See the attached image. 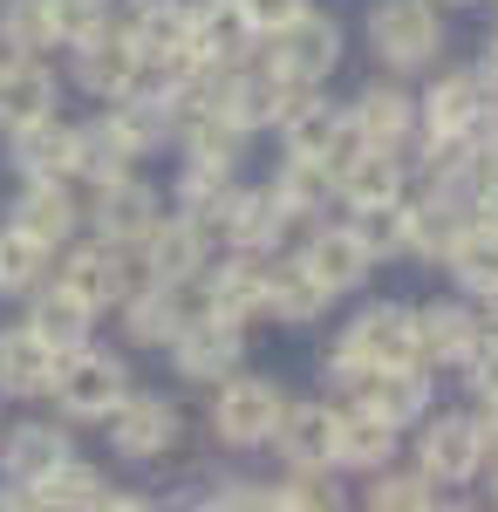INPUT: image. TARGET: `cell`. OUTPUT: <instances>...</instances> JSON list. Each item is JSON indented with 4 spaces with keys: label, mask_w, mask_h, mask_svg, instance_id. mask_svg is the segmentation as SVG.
Instances as JSON below:
<instances>
[{
    "label": "cell",
    "mask_w": 498,
    "mask_h": 512,
    "mask_svg": "<svg viewBox=\"0 0 498 512\" xmlns=\"http://www.w3.org/2000/svg\"><path fill=\"white\" fill-rule=\"evenodd\" d=\"M48 390H55V403H62L69 417H110V403L130 390V376H123V362L103 355V349H69V355H55Z\"/></svg>",
    "instance_id": "6da1fadb"
},
{
    "label": "cell",
    "mask_w": 498,
    "mask_h": 512,
    "mask_svg": "<svg viewBox=\"0 0 498 512\" xmlns=\"http://www.w3.org/2000/svg\"><path fill=\"white\" fill-rule=\"evenodd\" d=\"M342 62V28L328 21V14H294V21H280L273 28V76H287V82H321L328 69Z\"/></svg>",
    "instance_id": "7a4b0ae2"
},
{
    "label": "cell",
    "mask_w": 498,
    "mask_h": 512,
    "mask_svg": "<svg viewBox=\"0 0 498 512\" xmlns=\"http://www.w3.org/2000/svg\"><path fill=\"white\" fill-rule=\"evenodd\" d=\"M287 158H321L328 171H342L355 151H362V130H355V117H342V110H328V103H294L287 110Z\"/></svg>",
    "instance_id": "3957f363"
},
{
    "label": "cell",
    "mask_w": 498,
    "mask_h": 512,
    "mask_svg": "<svg viewBox=\"0 0 498 512\" xmlns=\"http://www.w3.org/2000/svg\"><path fill=\"white\" fill-rule=\"evenodd\" d=\"M280 410H287V396L273 390V383L239 376V383H226L219 403H212V431L226 437V444H267L273 424H280Z\"/></svg>",
    "instance_id": "277c9868"
},
{
    "label": "cell",
    "mask_w": 498,
    "mask_h": 512,
    "mask_svg": "<svg viewBox=\"0 0 498 512\" xmlns=\"http://www.w3.org/2000/svg\"><path fill=\"white\" fill-rule=\"evenodd\" d=\"M301 103V82L273 76V69H253V76H226V89H219V117L246 137V130H267V123H280L287 110Z\"/></svg>",
    "instance_id": "5b68a950"
},
{
    "label": "cell",
    "mask_w": 498,
    "mask_h": 512,
    "mask_svg": "<svg viewBox=\"0 0 498 512\" xmlns=\"http://www.w3.org/2000/svg\"><path fill=\"white\" fill-rule=\"evenodd\" d=\"M369 35H376V55L383 62L417 69V62H430V48H437V14H430V0H383L369 14Z\"/></svg>",
    "instance_id": "8992f818"
},
{
    "label": "cell",
    "mask_w": 498,
    "mask_h": 512,
    "mask_svg": "<svg viewBox=\"0 0 498 512\" xmlns=\"http://www.w3.org/2000/svg\"><path fill=\"white\" fill-rule=\"evenodd\" d=\"M342 349L355 355V362H369V369L417 362V315H410V308H396V301H383V308H362Z\"/></svg>",
    "instance_id": "52a82bcc"
},
{
    "label": "cell",
    "mask_w": 498,
    "mask_h": 512,
    "mask_svg": "<svg viewBox=\"0 0 498 512\" xmlns=\"http://www.w3.org/2000/svg\"><path fill=\"white\" fill-rule=\"evenodd\" d=\"M76 48V76L82 89H96V96H123L130 82H137V41H130V28H96V35L69 41Z\"/></svg>",
    "instance_id": "ba28073f"
},
{
    "label": "cell",
    "mask_w": 498,
    "mask_h": 512,
    "mask_svg": "<svg viewBox=\"0 0 498 512\" xmlns=\"http://www.w3.org/2000/svg\"><path fill=\"white\" fill-rule=\"evenodd\" d=\"M171 349H178V376H192V383L232 376V369H239V321L198 315L192 328H178V335H171Z\"/></svg>",
    "instance_id": "9c48e42d"
},
{
    "label": "cell",
    "mask_w": 498,
    "mask_h": 512,
    "mask_svg": "<svg viewBox=\"0 0 498 512\" xmlns=\"http://www.w3.org/2000/svg\"><path fill=\"white\" fill-rule=\"evenodd\" d=\"M110 437L123 458H157L171 437H178V410L164 403V396H116L110 403Z\"/></svg>",
    "instance_id": "30bf717a"
},
{
    "label": "cell",
    "mask_w": 498,
    "mask_h": 512,
    "mask_svg": "<svg viewBox=\"0 0 498 512\" xmlns=\"http://www.w3.org/2000/svg\"><path fill=\"white\" fill-rule=\"evenodd\" d=\"M478 465H485V431L471 417H437L423 431V478L430 485H464Z\"/></svg>",
    "instance_id": "8fae6325"
},
{
    "label": "cell",
    "mask_w": 498,
    "mask_h": 512,
    "mask_svg": "<svg viewBox=\"0 0 498 512\" xmlns=\"http://www.w3.org/2000/svg\"><path fill=\"white\" fill-rule=\"evenodd\" d=\"M273 444L294 472H321L335 458V410L328 403H287L280 424H273Z\"/></svg>",
    "instance_id": "7c38bea8"
},
{
    "label": "cell",
    "mask_w": 498,
    "mask_h": 512,
    "mask_svg": "<svg viewBox=\"0 0 498 512\" xmlns=\"http://www.w3.org/2000/svg\"><path fill=\"white\" fill-rule=\"evenodd\" d=\"M55 110V76L35 55H0V130H21Z\"/></svg>",
    "instance_id": "4fadbf2b"
},
{
    "label": "cell",
    "mask_w": 498,
    "mask_h": 512,
    "mask_svg": "<svg viewBox=\"0 0 498 512\" xmlns=\"http://www.w3.org/2000/svg\"><path fill=\"white\" fill-rule=\"evenodd\" d=\"M96 226H103L110 246L144 239L157 226V192H151V185H137V178H110V185H96Z\"/></svg>",
    "instance_id": "5bb4252c"
},
{
    "label": "cell",
    "mask_w": 498,
    "mask_h": 512,
    "mask_svg": "<svg viewBox=\"0 0 498 512\" xmlns=\"http://www.w3.org/2000/svg\"><path fill=\"white\" fill-rule=\"evenodd\" d=\"M301 260H307L321 280H328V294L362 287V280H369V267H376V253L362 246V233H355V226H328V233H314Z\"/></svg>",
    "instance_id": "9a60e30c"
},
{
    "label": "cell",
    "mask_w": 498,
    "mask_h": 512,
    "mask_svg": "<svg viewBox=\"0 0 498 512\" xmlns=\"http://www.w3.org/2000/svg\"><path fill=\"white\" fill-rule=\"evenodd\" d=\"M355 403H369L376 417L389 424H410L430 410V383L417 376V362H396V369H369L362 383H355Z\"/></svg>",
    "instance_id": "2e32d148"
},
{
    "label": "cell",
    "mask_w": 498,
    "mask_h": 512,
    "mask_svg": "<svg viewBox=\"0 0 498 512\" xmlns=\"http://www.w3.org/2000/svg\"><path fill=\"white\" fill-rule=\"evenodd\" d=\"M328 280L314 274L307 260H273L267 267V315L280 321H314V315H328Z\"/></svg>",
    "instance_id": "e0dca14e"
},
{
    "label": "cell",
    "mask_w": 498,
    "mask_h": 512,
    "mask_svg": "<svg viewBox=\"0 0 498 512\" xmlns=\"http://www.w3.org/2000/svg\"><path fill=\"white\" fill-rule=\"evenodd\" d=\"M253 35H260V28L239 14V0H226V7H192V55L212 62V69L239 62V55L253 48Z\"/></svg>",
    "instance_id": "ac0fdd59"
},
{
    "label": "cell",
    "mask_w": 498,
    "mask_h": 512,
    "mask_svg": "<svg viewBox=\"0 0 498 512\" xmlns=\"http://www.w3.org/2000/svg\"><path fill=\"white\" fill-rule=\"evenodd\" d=\"M14 164H21L28 178H62V171H76V130L55 123V110L35 117V123H21V130H14Z\"/></svg>",
    "instance_id": "d6986e66"
},
{
    "label": "cell",
    "mask_w": 498,
    "mask_h": 512,
    "mask_svg": "<svg viewBox=\"0 0 498 512\" xmlns=\"http://www.w3.org/2000/svg\"><path fill=\"white\" fill-rule=\"evenodd\" d=\"M205 294H212V315H226V321L267 315V260H253V253L226 260L219 274L205 280Z\"/></svg>",
    "instance_id": "ffe728a7"
},
{
    "label": "cell",
    "mask_w": 498,
    "mask_h": 512,
    "mask_svg": "<svg viewBox=\"0 0 498 512\" xmlns=\"http://www.w3.org/2000/svg\"><path fill=\"white\" fill-rule=\"evenodd\" d=\"M335 192H342L348 205H383V198H403V158L383 151V144H362V151L335 171Z\"/></svg>",
    "instance_id": "44dd1931"
},
{
    "label": "cell",
    "mask_w": 498,
    "mask_h": 512,
    "mask_svg": "<svg viewBox=\"0 0 498 512\" xmlns=\"http://www.w3.org/2000/svg\"><path fill=\"white\" fill-rule=\"evenodd\" d=\"M389 451H396V424L376 417L369 403H355L335 417V465H362V472H376L389 465Z\"/></svg>",
    "instance_id": "7402d4cb"
},
{
    "label": "cell",
    "mask_w": 498,
    "mask_h": 512,
    "mask_svg": "<svg viewBox=\"0 0 498 512\" xmlns=\"http://www.w3.org/2000/svg\"><path fill=\"white\" fill-rule=\"evenodd\" d=\"M48 376H55V349L41 342L35 328L0 335V390H7V396H41V390H48Z\"/></svg>",
    "instance_id": "603a6c76"
},
{
    "label": "cell",
    "mask_w": 498,
    "mask_h": 512,
    "mask_svg": "<svg viewBox=\"0 0 498 512\" xmlns=\"http://www.w3.org/2000/svg\"><path fill=\"white\" fill-rule=\"evenodd\" d=\"M478 321L464 315L458 301H430L417 315V355H430V362H464V355L478 349Z\"/></svg>",
    "instance_id": "cb8c5ba5"
},
{
    "label": "cell",
    "mask_w": 498,
    "mask_h": 512,
    "mask_svg": "<svg viewBox=\"0 0 498 512\" xmlns=\"http://www.w3.org/2000/svg\"><path fill=\"white\" fill-rule=\"evenodd\" d=\"M62 458H69V431H55V424H21V431L7 437V478H14L21 492L41 485Z\"/></svg>",
    "instance_id": "d4e9b609"
},
{
    "label": "cell",
    "mask_w": 498,
    "mask_h": 512,
    "mask_svg": "<svg viewBox=\"0 0 498 512\" xmlns=\"http://www.w3.org/2000/svg\"><path fill=\"white\" fill-rule=\"evenodd\" d=\"M130 158H137V144H130V130H123L116 117L76 130V171H82V178H96V185L130 178Z\"/></svg>",
    "instance_id": "484cf974"
},
{
    "label": "cell",
    "mask_w": 498,
    "mask_h": 512,
    "mask_svg": "<svg viewBox=\"0 0 498 512\" xmlns=\"http://www.w3.org/2000/svg\"><path fill=\"white\" fill-rule=\"evenodd\" d=\"M62 287H69L76 301H89V308H110L116 294H123V260L110 253V239H103V246H76L69 267H62Z\"/></svg>",
    "instance_id": "4316f807"
},
{
    "label": "cell",
    "mask_w": 498,
    "mask_h": 512,
    "mask_svg": "<svg viewBox=\"0 0 498 512\" xmlns=\"http://www.w3.org/2000/svg\"><path fill=\"white\" fill-rule=\"evenodd\" d=\"M485 82L478 76H444L430 96H423V117H430V130H458V137H471L478 130V117H485Z\"/></svg>",
    "instance_id": "83f0119b"
},
{
    "label": "cell",
    "mask_w": 498,
    "mask_h": 512,
    "mask_svg": "<svg viewBox=\"0 0 498 512\" xmlns=\"http://www.w3.org/2000/svg\"><path fill=\"white\" fill-rule=\"evenodd\" d=\"M14 226H28L41 246H55V239L76 233V198L62 192V178H28V192H21V219Z\"/></svg>",
    "instance_id": "f1b7e54d"
},
{
    "label": "cell",
    "mask_w": 498,
    "mask_h": 512,
    "mask_svg": "<svg viewBox=\"0 0 498 512\" xmlns=\"http://www.w3.org/2000/svg\"><path fill=\"white\" fill-rule=\"evenodd\" d=\"M144 239H151V274L157 280H185V274L205 267V226L198 219H171V226L157 219Z\"/></svg>",
    "instance_id": "f546056e"
},
{
    "label": "cell",
    "mask_w": 498,
    "mask_h": 512,
    "mask_svg": "<svg viewBox=\"0 0 498 512\" xmlns=\"http://www.w3.org/2000/svg\"><path fill=\"white\" fill-rule=\"evenodd\" d=\"M451 274H458V287H471V294H498V226H485V219H471L458 239H451Z\"/></svg>",
    "instance_id": "4dcf8cb0"
},
{
    "label": "cell",
    "mask_w": 498,
    "mask_h": 512,
    "mask_svg": "<svg viewBox=\"0 0 498 512\" xmlns=\"http://www.w3.org/2000/svg\"><path fill=\"white\" fill-rule=\"evenodd\" d=\"M89 315H96L89 301H76L69 287H55V294H41V301H35L28 328H35V335H41V342H48L55 355H69V349H82V335H89Z\"/></svg>",
    "instance_id": "1f68e13d"
},
{
    "label": "cell",
    "mask_w": 498,
    "mask_h": 512,
    "mask_svg": "<svg viewBox=\"0 0 498 512\" xmlns=\"http://www.w3.org/2000/svg\"><path fill=\"white\" fill-rule=\"evenodd\" d=\"M348 117H355V130H362V144L396 151V144L410 137V96H403V89H369Z\"/></svg>",
    "instance_id": "d6a6232c"
},
{
    "label": "cell",
    "mask_w": 498,
    "mask_h": 512,
    "mask_svg": "<svg viewBox=\"0 0 498 512\" xmlns=\"http://www.w3.org/2000/svg\"><path fill=\"white\" fill-rule=\"evenodd\" d=\"M137 55H164V48H192V7L185 0H144L137 7Z\"/></svg>",
    "instance_id": "836d02e7"
},
{
    "label": "cell",
    "mask_w": 498,
    "mask_h": 512,
    "mask_svg": "<svg viewBox=\"0 0 498 512\" xmlns=\"http://www.w3.org/2000/svg\"><path fill=\"white\" fill-rule=\"evenodd\" d=\"M48 274V246H41L28 226H7L0 233V294H28Z\"/></svg>",
    "instance_id": "e575fe53"
},
{
    "label": "cell",
    "mask_w": 498,
    "mask_h": 512,
    "mask_svg": "<svg viewBox=\"0 0 498 512\" xmlns=\"http://www.w3.org/2000/svg\"><path fill=\"white\" fill-rule=\"evenodd\" d=\"M328 192H335V171L321 158H287L280 185H273V198H280L287 212H314V205H328Z\"/></svg>",
    "instance_id": "d590c367"
},
{
    "label": "cell",
    "mask_w": 498,
    "mask_h": 512,
    "mask_svg": "<svg viewBox=\"0 0 498 512\" xmlns=\"http://www.w3.org/2000/svg\"><path fill=\"white\" fill-rule=\"evenodd\" d=\"M0 35H7L14 55L55 48V14H48V0H7V7H0Z\"/></svg>",
    "instance_id": "8d00e7d4"
},
{
    "label": "cell",
    "mask_w": 498,
    "mask_h": 512,
    "mask_svg": "<svg viewBox=\"0 0 498 512\" xmlns=\"http://www.w3.org/2000/svg\"><path fill=\"white\" fill-rule=\"evenodd\" d=\"M355 233H362L369 253H403V246H410V205H403V198L355 205Z\"/></svg>",
    "instance_id": "74e56055"
},
{
    "label": "cell",
    "mask_w": 498,
    "mask_h": 512,
    "mask_svg": "<svg viewBox=\"0 0 498 512\" xmlns=\"http://www.w3.org/2000/svg\"><path fill=\"white\" fill-rule=\"evenodd\" d=\"M48 14H55V41H82L96 35L110 14H103V0H48Z\"/></svg>",
    "instance_id": "f35d334b"
},
{
    "label": "cell",
    "mask_w": 498,
    "mask_h": 512,
    "mask_svg": "<svg viewBox=\"0 0 498 512\" xmlns=\"http://www.w3.org/2000/svg\"><path fill=\"white\" fill-rule=\"evenodd\" d=\"M369 506H403V512H423V506H437V485H430V478H383V485H376V492H369Z\"/></svg>",
    "instance_id": "ab89813d"
},
{
    "label": "cell",
    "mask_w": 498,
    "mask_h": 512,
    "mask_svg": "<svg viewBox=\"0 0 498 512\" xmlns=\"http://www.w3.org/2000/svg\"><path fill=\"white\" fill-rule=\"evenodd\" d=\"M464 369H471V390H478V396H498V335H492V328L478 335V349L464 355Z\"/></svg>",
    "instance_id": "60d3db41"
},
{
    "label": "cell",
    "mask_w": 498,
    "mask_h": 512,
    "mask_svg": "<svg viewBox=\"0 0 498 512\" xmlns=\"http://www.w3.org/2000/svg\"><path fill=\"white\" fill-rule=\"evenodd\" d=\"M301 7H307V0H239V14H246V21H253L260 35H273L280 21H294Z\"/></svg>",
    "instance_id": "b9f144b4"
},
{
    "label": "cell",
    "mask_w": 498,
    "mask_h": 512,
    "mask_svg": "<svg viewBox=\"0 0 498 512\" xmlns=\"http://www.w3.org/2000/svg\"><path fill=\"white\" fill-rule=\"evenodd\" d=\"M273 499H280V506H335V485H321V478H294V485H280Z\"/></svg>",
    "instance_id": "7bdbcfd3"
},
{
    "label": "cell",
    "mask_w": 498,
    "mask_h": 512,
    "mask_svg": "<svg viewBox=\"0 0 498 512\" xmlns=\"http://www.w3.org/2000/svg\"><path fill=\"white\" fill-rule=\"evenodd\" d=\"M212 506H280V499H273V485H219Z\"/></svg>",
    "instance_id": "ee69618b"
},
{
    "label": "cell",
    "mask_w": 498,
    "mask_h": 512,
    "mask_svg": "<svg viewBox=\"0 0 498 512\" xmlns=\"http://www.w3.org/2000/svg\"><path fill=\"white\" fill-rule=\"evenodd\" d=\"M485 96H498V41L485 48Z\"/></svg>",
    "instance_id": "f6af8a7d"
},
{
    "label": "cell",
    "mask_w": 498,
    "mask_h": 512,
    "mask_svg": "<svg viewBox=\"0 0 498 512\" xmlns=\"http://www.w3.org/2000/svg\"><path fill=\"white\" fill-rule=\"evenodd\" d=\"M485 431V451H498V396H492V424H478Z\"/></svg>",
    "instance_id": "bcb514c9"
},
{
    "label": "cell",
    "mask_w": 498,
    "mask_h": 512,
    "mask_svg": "<svg viewBox=\"0 0 498 512\" xmlns=\"http://www.w3.org/2000/svg\"><path fill=\"white\" fill-rule=\"evenodd\" d=\"M485 301H492V335H498V294H485Z\"/></svg>",
    "instance_id": "7dc6e473"
}]
</instances>
